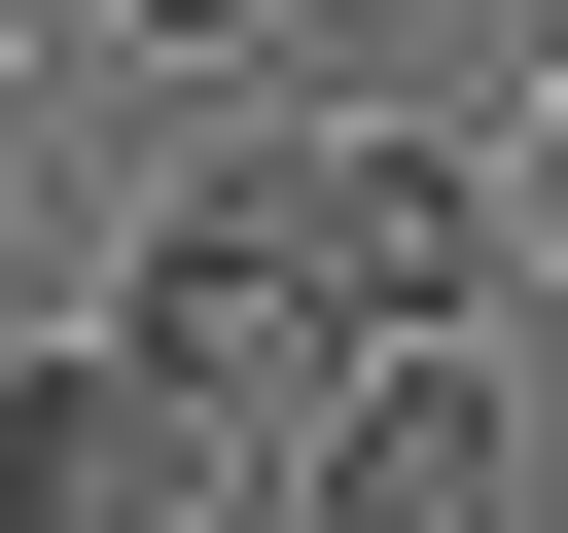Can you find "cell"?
<instances>
[{"instance_id":"obj_1","label":"cell","mask_w":568,"mask_h":533,"mask_svg":"<svg viewBox=\"0 0 568 533\" xmlns=\"http://www.w3.org/2000/svg\"><path fill=\"white\" fill-rule=\"evenodd\" d=\"M106 355H142V391H178L213 462H320V426H355V320L284 284V213H248V178H178V213H142V284H106Z\"/></svg>"},{"instance_id":"obj_2","label":"cell","mask_w":568,"mask_h":533,"mask_svg":"<svg viewBox=\"0 0 568 533\" xmlns=\"http://www.w3.org/2000/svg\"><path fill=\"white\" fill-rule=\"evenodd\" d=\"M248 213H284V284H320L355 355H462V284H497V178L390 142V107H355V142H248Z\"/></svg>"},{"instance_id":"obj_3","label":"cell","mask_w":568,"mask_h":533,"mask_svg":"<svg viewBox=\"0 0 568 533\" xmlns=\"http://www.w3.org/2000/svg\"><path fill=\"white\" fill-rule=\"evenodd\" d=\"M320 533H532V426H497V355H355V426H320Z\"/></svg>"},{"instance_id":"obj_4","label":"cell","mask_w":568,"mask_h":533,"mask_svg":"<svg viewBox=\"0 0 568 533\" xmlns=\"http://www.w3.org/2000/svg\"><path fill=\"white\" fill-rule=\"evenodd\" d=\"M178 462H213V426H178L142 355H0V533H142Z\"/></svg>"},{"instance_id":"obj_5","label":"cell","mask_w":568,"mask_h":533,"mask_svg":"<svg viewBox=\"0 0 568 533\" xmlns=\"http://www.w3.org/2000/svg\"><path fill=\"white\" fill-rule=\"evenodd\" d=\"M142 533H320V462H178V497H142Z\"/></svg>"},{"instance_id":"obj_6","label":"cell","mask_w":568,"mask_h":533,"mask_svg":"<svg viewBox=\"0 0 568 533\" xmlns=\"http://www.w3.org/2000/svg\"><path fill=\"white\" fill-rule=\"evenodd\" d=\"M497 249H532V284H568V107H532V142H497Z\"/></svg>"},{"instance_id":"obj_7","label":"cell","mask_w":568,"mask_h":533,"mask_svg":"<svg viewBox=\"0 0 568 533\" xmlns=\"http://www.w3.org/2000/svg\"><path fill=\"white\" fill-rule=\"evenodd\" d=\"M106 36H178V71H248V36H284V0H106Z\"/></svg>"},{"instance_id":"obj_8","label":"cell","mask_w":568,"mask_h":533,"mask_svg":"<svg viewBox=\"0 0 568 533\" xmlns=\"http://www.w3.org/2000/svg\"><path fill=\"white\" fill-rule=\"evenodd\" d=\"M0 213H36V36H0Z\"/></svg>"}]
</instances>
